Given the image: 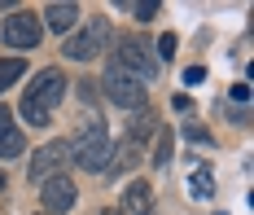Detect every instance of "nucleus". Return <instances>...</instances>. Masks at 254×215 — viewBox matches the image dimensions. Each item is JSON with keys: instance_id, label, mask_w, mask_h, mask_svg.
<instances>
[{"instance_id": "nucleus-20", "label": "nucleus", "mask_w": 254, "mask_h": 215, "mask_svg": "<svg viewBox=\"0 0 254 215\" xmlns=\"http://www.w3.org/2000/svg\"><path fill=\"white\" fill-rule=\"evenodd\" d=\"M202 79H206L202 66H189V71H184V83H202Z\"/></svg>"}, {"instance_id": "nucleus-5", "label": "nucleus", "mask_w": 254, "mask_h": 215, "mask_svg": "<svg viewBox=\"0 0 254 215\" xmlns=\"http://www.w3.org/2000/svg\"><path fill=\"white\" fill-rule=\"evenodd\" d=\"M105 44H110V22L105 18H88V27L66 40V57L70 62H92L97 53H105Z\"/></svg>"}, {"instance_id": "nucleus-14", "label": "nucleus", "mask_w": 254, "mask_h": 215, "mask_svg": "<svg viewBox=\"0 0 254 215\" xmlns=\"http://www.w3.org/2000/svg\"><path fill=\"white\" fill-rule=\"evenodd\" d=\"M110 158H114V171H131V167L140 162V145H131V141H123L119 149H110Z\"/></svg>"}, {"instance_id": "nucleus-11", "label": "nucleus", "mask_w": 254, "mask_h": 215, "mask_svg": "<svg viewBox=\"0 0 254 215\" xmlns=\"http://www.w3.org/2000/svg\"><path fill=\"white\" fill-rule=\"evenodd\" d=\"M189 193H193V198H210V193H215V171H210V162H193V171H189Z\"/></svg>"}, {"instance_id": "nucleus-2", "label": "nucleus", "mask_w": 254, "mask_h": 215, "mask_svg": "<svg viewBox=\"0 0 254 215\" xmlns=\"http://www.w3.org/2000/svg\"><path fill=\"white\" fill-rule=\"evenodd\" d=\"M110 149H114V145H110V128H105L101 119H88V128H83L79 141L70 145V154H75L70 162H79L83 171H105V167H110Z\"/></svg>"}, {"instance_id": "nucleus-22", "label": "nucleus", "mask_w": 254, "mask_h": 215, "mask_svg": "<svg viewBox=\"0 0 254 215\" xmlns=\"http://www.w3.org/2000/svg\"><path fill=\"white\" fill-rule=\"evenodd\" d=\"M101 215H114V211H101Z\"/></svg>"}, {"instance_id": "nucleus-21", "label": "nucleus", "mask_w": 254, "mask_h": 215, "mask_svg": "<svg viewBox=\"0 0 254 215\" xmlns=\"http://www.w3.org/2000/svg\"><path fill=\"white\" fill-rule=\"evenodd\" d=\"M0 189H4V171H0Z\"/></svg>"}, {"instance_id": "nucleus-1", "label": "nucleus", "mask_w": 254, "mask_h": 215, "mask_svg": "<svg viewBox=\"0 0 254 215\" xmlns=\"http://www.w3.org/2000/svg\"><path fill=\"white\" fill-rule=\"evenodd\" d=\"M62 97H66V75H62L57 66L40 71V75L31 79V88L22 92V106H18V110H22V123H26V128H44Z\"/></svg>"}, {"instance_id": "nucleus-4", "label": "nucleus", "mask_w": 254, "mask_h": 215, "mask_svg": "<svg viewBox=\"0 0 254 215\" xmlns=\"http://www.w3.org/2000/svg\"><path fill=\"white\" fill-rule=\"evenodd\" d=\"M101 88H105V101H114L119 110H145L149 106V88L140 79H131V75H123L119 66H105Z\"/></svg>"}, {"instance_id": "nucleus-17", "label": "nucleus", "mask_w": 254, "mask_h": 215, "mask_svg": "<svg viewBox=\"0 0 254 215\" xmlns=\"http://www.w3.org/2000/svg\"><path fill=\"white\" fill-rule=\"evenodd\" d=\"M127 9H131V13H136V18H140V22H149L153 13H158V4H153V0H131V4H127Z\"/></svg>"}, {"instance_id": "nucleus-15", "label": "nucleus", "mask_w": 254, "mask_h": 215, "mask_svg": "<svg viewBox=\"0 0 254 215\" xmlns=\"http://www.w3.org/2000/svg\"><path fill=\"white\" fill-rule=\"evenodd\" d=\"M22 75H26V62H22V57H4V62H0V92L13 88Z\"/></svg>"}, {"instance_id": "nucleus-9", "label": "nucleus", "mask_w": 254, "mask_h": 215, "mask_svg": "<svg viewBox=\"0 0 254 215\" xmlns=\"http://www.w3.org/2000/svg\"><path fill=\"white\" fill-rule=\"evenodd\" d=\"M123 215H153V189L145 180H131L123 189Z\"/></svg>"}, {"instance_id": "nucleus-19", "label": "nucleus", "mask_w": 254, "mask_h": 215, "mask_svg": "<svg viewBox=\"0 0 254 215\" xmlns=\"http://www.w3.org/2000/svg\"><path fill=\"white\" fill-rule=\"evenodd\" d=\"M184 136H189V141H197V145H210V141H215L206 128H189V123H184Z\"/></svg>"}, {"instance_id": "nucleus-12", "label": "nucleus", "mask_w": 254, "mask_h": 215, "mask_svg": "<svg viewBox=\"0 0 254 215\" xmlns=\"http://www.w3.org/2000/svg\"><path fill=\"white\" fill-rule=\"evenodd\" d=\"M44 22H49V31H70L79 22V4H49Z\"/></svg>"}, {"instance_id": "nucleus-10", "label": "nucleus", "mask_w": 254, "mask_h": 215, "mask_svg": "<svg viewBox=\"0 0 254 215\" xmlns=\"http://www.w3.org/2000/svg\"><path fill=\"white\" fill-rule=\"evenodd\" d=\"M22 132L13 128V110L0 106V158H13V154H22Z\"/></svg>"}, {"instance_id": "nucleus-18", "label": "nucleus", "mask_w": 254, "mask_h": 215, "mask_svg": "<svg viewBox=\"0 0 254 215\" xmlns=\"http://www.w3.org/2000/svg\"><path fill=\"white\" fill-rule=\"evenodd\" d=\"M176 35H171V31H167V35H162V40H158V62H171V57H176Z\"/></svg>"}, {"instance_id": "nucleus-16", "label": "nucleus", "mask_w": 254, "mask_h": 215, "mask_svg": "<svg viewBox=\"0 0 254 215\" xmlns=\"http://www.w3.org/2000/svg\"><path fill=\"white\" fill-rule=\"evenodd\" d=\"M171 162V132L158 128V141H153V167H167Z\"/></svg>"}, {"instance_id": "nucleus-7", "label": "nucleus", "mask_w": 254, "mask_h": 215, "mask_svg": "<svg viewBox=\"0 0 254 215\" xmlns=\"http://www.w3.org/2000/svg\"><path fill=\"white\" fill-rule=\"evenodd\" d=\"M70 162V141H49L35 158H31V180H49V176H57V167H66Z\"/></svg>"}, {"instance_id": "nucleus-3", "label": "nucleus", "mask_w": 254, "mask_h": 215, "mask_svg": "<svg viewBox=\"0 0 254 215\" xmlns=\"http://www.w3.org/2000/svg\"><path fill=\"white\" fill-rule=\"evenodd\" d=\"M110 66H119L123 75L131 79H153V71H158V62H153V49L140 40V35H119V49H114V62Z\"/></svg>"}, {"instance_id": "nucleus-6", "label": "nucleus", "mask_w": 254, "mask_h": 215, "mask_svg": "<svg viewBox=\"0 0 254 215\" xmlns=\"http://www.w3.org/2000/svg\"><path fill=\"white\" fill-rule=\"evenodd\" d=\"M40 35H44V22H40V13H31V9H13V18L4 22L9 49H35Z\"/></svg>"}, {"instance_id": "nucleus-8", "label": "nucleus", "mask_w": 254, "mask_h": 215, "mask_svg": "<svg viewBox=\"0 0 254 215\" xmlns=\"http://www.w3.org/2000/svg\"><path fill=\"white\" fill-rule=\"evenodd\" d=\"M40 202H44V215H66L75 207V180H66V176H49L44 180V193H40Z\"/></svg>"}, {"instance_id": "nucleus-13", "label": "nucleus", "mask_w": 254, "mask_h": 215, "mask_svg": "<svg viewBox=\"0 0 254 215\" xmlns=\"http://www.w3.org/2000/svg\"><path fill=\"white\" fill-rule=\"evenodd\" d=\"M149 132H158V119H153L149 110H136V119H131V132H127V141H131V145H140V141H145Z\"/></svg>"}]
</instances>
